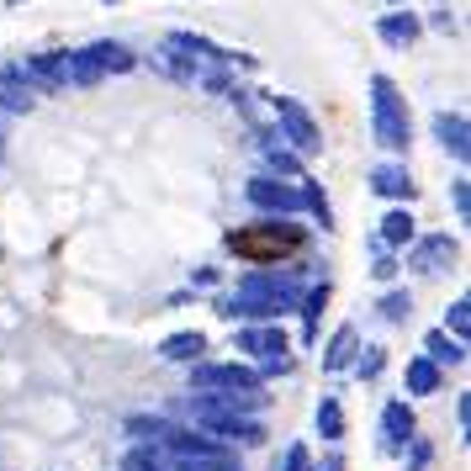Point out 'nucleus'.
<instances>
[{"instance_id": "nucleus-22", "label": "nucleus", "mask_w": 471, "mask_h": 471, "mask_svg": "<svg viewBox=\"0 0 471 471\" xmlns=\"http://www.w3.org/2000/svg\"><path fill=\"white\" fill-rule=\"evenodd\" d=\"M371 270H376V281H392V276H398V260H392V254H376Z\"/></svg>"}, {"instance_id": "nucleus-3", "label": "nucleus", "mask_w": 471, "mask_h": 471, "mask_svg": "<svg viewBox=\"0 0 471 471\" xmlns=\"http://www.w3.org/2000/svg\"><path fill=\"white\" fill-rule=\"evenodd\" d=\"M228 249L244 254L249 265H270L276 249H302V234H296V228H281V223H265V228H234V234H228Z\"/></svg>"}, {"instance_id": "nucleus-21", "label": "nucleus", "mask_w": 471, "mask_h": 471, "mask_svg": "<svg viewBox=\"0 0 471 471\" xmlns=\"http://www.w3.org/2000/svg\"><path fill=\"white\" fill-rule=\"evenodd\" d=\"M445 323L456 329V339L467 334V323H471V313H467V302H450V313H445Z\"/></svg>"}, {"instance_id": "nucleus-1", "label": "nucleus", "mask_w": 471, "mask_h": 471, "mask_svg": "<svg viewBox=\"0 0 471 471\" xmlns=\"http://www.w3.org/2000/svg\"><path fill=\"white\" fill-rule=\"evenodd\" d=\"M296 302V287L287 276H276V270H249L244 281H238V292L223 302V313L228 318H276V313H287Z\"/></svg>"}, {"instance_id": "nucleus-14", "label": "nucleus", "mask_w": 471, "mask_h": 471, "mask_svg": "<svg viewBox=\"0 0 471 471\" xmlns=\"http://www.w3.org/2000/svg\"><path fill=\"white\" fill-rule=\"evenodd\" d=\"M265 159H270V165H276L281 176L302 180V159H296V154H292V149H287V143H265Z\"/></svg>"}, {"instance_id": "nucleus-6", "label": "nucleus", "mask_w": 471, "mask_h": 471, "mask_svg": "<svg viewBox=\"0 0 471 471\" xmlns=\"http://www.w3.org/2000/svg\"><path fill=\"white\" fill-rule=\"evenodd\" d=\"M456 254H461V249H456V238H450V234L424 238V244L413 249V270H424V276H440V270H445Z\"/></svg>"}, {"instance_id": "nucleus-7", "label": "nucleus", "mask_w": 471, "mask_h": 471, "mask_svg": "<svg viewBox=\"0 0 471 471\" xmlns=\"http://www.w3.org/2000/svg\"><path fill=\"white\" fill-rule=\"evenodd\" d=\"M371 191H376V196H392V201L413 196V176H408V165H376V170H371Z\"/></svg>"}, {"instance_id": "nucleus-10", "label": "nucleus", "mask_w": 471, "mask_h": 471, "mask_svg": "<svg viewBox=\"0 0 471 471\" xmlns=\"http://www.w3.org/2000/svg\"><path fill=\"white\" fill-rule=\"evenodd\" d=\"M85 54L96 59V69H101V74H122V69H133V64H138L127 48H122V43H96V48H85Z\"/></svg>"}, {"instance_id": "nucleus-18", "label": "nucleus", "mask_w": 471, "mask_h": 471, "mask_svg": "<svg viewBox=\"0 0 471 471\" xmlns=\"http://www.w3.org/2000/svg\"><path fill=\"white\" fill-rule=\"evenodd\" d=\"M408 381H413V387H418V392H429V387L440 381V371H434L429 360H413V365H408Z\"/></svg>"}, {"instance_id": "nucleus-8", "label": "nucleus", "mask_w": 471, "mask_h": 471, "mask_svg": "<svg viewBox=\"0 0 471 471\" xmlns=\"http://www.w3.org/2000/svg\"><path fill=\"white\" fill-rule=\"evenodd\" d=\"M434 138H440V143H445L461 165H467L471 143H467V117H461V112H440V117H434Z\"/></svg>"}, {"instance_id": "nucleus-20", "label": "nucleus", "mask_w": 471, "mask_h": 471, "mask_svg": "<svg viewBox=\"0 0 471 471\" xmlns=\"http://www.w3.org/2000/svg\"><path fill=\"white\" fill-rule=\"evenodd\" d=\"M450 196H456V218H471V185H467V176L450 185Z\"/></svg>"}, {"instance_id": "nucleus-13", "label": "nucleus", "mask_w": 471, "mask_h": 471, "mask_svg": "<svg viewBox=\"0 0 471 471\" xmlns=\"http://www.w3.org/2000/svg\"><path fill=\"white\" fill-rule=\"evenodd\" d=\"M201 350H207L201 334H170V339H165V355H170V360H196Z\"/></svg>"}, {"instance_id": "nucleus-19", "label": "nucleus", "mask_w": 471, "mask_h": 471, "mask_svg": "<svg viewBox=\"0 0 471 471\" xmlns=\"http://www.w3.org/2000/svg\"><path fill=\"white\" fill-rule=\"evenodd\" d=\"M350 355H355V329H339V334H334V350H329V365H345Z\"/></svg>"}, {"instance_id": "nucleus-15", "label": "nucleus", "mask_w": 471, "mask_h": 471, "mask_svg": "<svg viewBox=\"0 0 471 471\" xmlns=\"http://www.w3.org/2000/svg\"><path fill=\"white\" fill-rule=\"evenodd\" d=\"M201 381H207V387H249V371H234V365H212V371H201Z\"/></svg>"}, {"instance_id": "nucleus-12", "label": "nucleus", "mask_w": 471, "mask_h": 471, "mask_svg": "<svg viewBox=\"0 0 471 471\" xmlns=\"http://www.w3.org/2000/svg\"><path fill=\"white\" fill-rule=\"evenodd\" d=\"M238 345H244V350H254V355H281V350H287V339H281L276 329H244V334H238Z\"/></svg>"}, {"instance_id": "nucleus-4", "label": "nucleus", "mask_w": 471, "mask_h": 471, "mask_svg": "<svg viewBox=\"0 0 471 471\" xmlns=\"http://www.w3.org/2000/svg\"><path fill=\"white\" fill-rule=\"evenodd\" d=\"M276 117H281V138H292V149L302 159H313V154L323 149V133H318V122H313V112H307L302 101L276 96Z\"/></svg>"}, {"instance_id": "nucleus-17", "label": "nucleus", "mask_w": 471, "mask_h": 471, "mask_svg": "<svg viewBox=\"0 0 471 471\" xmlns=\"http://www.w3.org/2000/svg\"><path fill=\"white\" fill-rule=\"evenodd\" d=\"M408 307H413L408 292H387V296H381V318H392V323H398V318H408Z\"/></svg>"}, {"instance_id": "nucleus-23", "label": "nucleus", "mask_w": 471, "mask_h": 471, "mask_svg": "<svg viewBox=\"0 0 471 471\" xmlns=\"http://www.w3.org/2000/svg\"><path fill=\"white\" fill-rule=\"evenodd\" d=\"M387 429H392V434H403V429H413V418L403 408H392V413H387Z\"/></svg>"}, {"instance_id": "nucleus-5", "label": "nucleus", "mask_w": 471, "mask_h": 471, "mask_svg": "<svg viewBox=\"0 0 471 471\" xmlns=\"http://www.w3.org/2000/svg\"><path fill=\"white\" fill-rule=\"evenodd\" d=\"M244 196H249L260 212H302V191H296V185H281V180H270V176H254L244 185Z\"/></svg>"}, {"instance_id": "nucleus-9", "label": "nucleus", "mask_w": 471, "mask_h": 471, "mask_svg": "<svg viewBox=\"0 0 471 471\" xmlns=\"http://www.w3.org/2000/svg\"><path fill=\"white\" fill-rule=\"evenodd\" d=\"M376 32H381V43L408 48L413 38H418V16H413V11H392V16H381V21H376Z\"/></svg>"}, {"instance_id": "nucleus-2", "label": "nucleus", "mask_w": 471, "mask_h": 471, "mask_svg": "<svg viewBox=\"0 0 471 471\" xmlns=\"http://www.w3.org/2000/svg\"><path fill=\"white\" fill-rule=\"evenodd\" d=\"M371 133L392 154L408 149V107H403V96H398V85L387 74H371Z\"/></svg>"}, {"instance_id": "nucleus-11", "label": "nucleus", "mask_w": 471, "mask_h": 471, "mask_svg": "<svg viewBox=\"0 0 471 471\" xmlns=\"http://www.w3.org/2000/svg\"><path fill=\"white\" fill-rule=\"evenodd\" d=\"M413 234H418V228H413L408 207H392V212L381 218V244H413Z\"/></svg>"}, {"instance_id": "nucleus-16", "label": "nucleus", "mask_w": 471, "mask_h": 471, "mask_svg": "<svg viewBox=\"0 0 471 471\" xmlns=\"http://www.w3.org/2000/svg\"><path fill=\"white\" fill-rule=\"evenodd\" d=\"M429 350H434V360H461V339H450V334H429Z\"/></svg>"}]
</instances>
